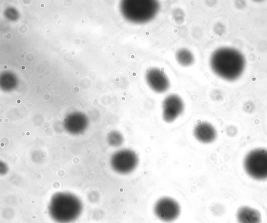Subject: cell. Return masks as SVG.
I'll return each mask as SVG.
<instances>
[{
	"instance_id": "6da1fadb",
	"label": "cell",
	"mask_w": 267,
	"mask_h": 223,
	"mask_svg": "<svg viewBox=\"0 0 267 223\" xmlns=\"http://www.w3.org/2000/svg\"><path fill=\"white\" fill-rule=\"evenodd\" d=\"M160 9V4L155 0H128L122 4L124 18L136 24H146L154 20Z\"/></svg>"
},
{
	"instance_id": "7a4b0ae2",
	"label": "cell",
	"mask_w": 267,
	"mask_h": 223,
	"mask_svg": "<svg viewBox=\"0 0 267 223\" xmlns=\"http://www.w3.org/2000/svg\"><path fill=\"white\" fill-rule=\"evenodd\" d=\"M82 209V205L78 199L71 195H61L53 199L49 212L56 222L70 223L78 218Z\"/></svg>"
},
{
	"instance_id": "3957f363",
	"label": "cell",
	"mask_w": 267,
	"mask_h": 223,
	"mask_svg": "<svg viewBox=\"0 0 267 223\" xmlns=\"http://www.w3.org/2000/svg\"><path fill=\"white\" fill-rule=\"evenodd\" d=\"M243 165L251 178L262 180L267 179V149L258 148L250 151L245 157Z\"/></svg>"
},
{
	"instance_id": "277c9868",
	"label": "cell",
	"mask_w": 267,
	"mask_h": 223,
	"mask_svg": "<svg viewBox=\"0 0 267 223\" xmlns=\"http://www.w3.org/2000/svg\"><path fill=\"white\" fill-rule=\"evenodd\" d=\"M138 162V157L135 151L131 149H123L114 156L112 166L119 173L128 174L134 171Z\"/></svg>"
},
{
	"instance_id": "5b68a950",
	"label": "cell",
	"mask_w": 267,
	"mask_h": 223,
	"mask_svg": "<svg viewBox=\"0 0 267 223\" xmlns=\"http://www.w3.org/2000/svg\"><path fill=\"white\" fill-rule=\"evenodd\" d=\"M154 212L160 220L170 222L179 217L181 213V207L179 204L174 199L169 197H163L156 203Z\"/></svg>"
},
{
	"instance_id": "8992f818",
	"label": "cell",
	"mask_w": 267,
	"mask_h": 223,
	"mask_svg": "<svg viewBox=\"0 0 267 223\" xmlns=\"http://www.w3.org/2000/svg\"><path fill=\"white\" fill-rule=\"evenodd\" d=\"M184 109V102L180 96L175 94L169 95L163 102V119L167 123L173 122L181 115Z\"/></svg>"
},
{
	"instance_id": "52a82bcc",
	"label": "cell",
	"mask_w": 267,
	"mask_h": 223,
	"mask_svg": "<svg viewBox=\"0 0 267 223\" xmlns=\"http://www.w3.org/2000/svg\"><path fill=\"white\" fill-rule=\"evenodd\" d=\"M145 77L149 87L157 93H165L170 87L168 77L158 68L150 69L146 73Z\"/></svg>"
},
{
	"instance_id": "ba28073f",
	"label": "cell",
	"mask_w": 267,
	"mask_h": 223,
	"mask_svg": "<svg viewBox=\"0 0 267 223\" xmlns=\"http://www.w3.org/2000/svg\"><path fill=\"white\" fill-rule=\"evenodd\" d=\"M195 138L202 143H210L217 137V130L210 123L201 122L198 124L194 129Z\"/></svg>"
},
{
	"instance_id": "9c48e42d",
	"label": "cell",
	"mask_w": 267,
	"mask_h": 223,
	"mask_svg": "<svg viewBox=\"0 0 267 223\" xmlns=\"http://www.w3.org/2000/svg\"><path fill=\"white\" fill-rule=\"evenodd\" d=\"M239 223H260L261 215L255 208L243 206L239 208L237 213Z\"/></svg>"
},
{
	"instance_id": "30bf717a",
	"label": "cell",
	"mask_w": 267,
	"mask_h": 223,
	"mask_svg": "<svg viewBox=\"0 0 267 223\" xmlns=\"http://www.w3.org/2000/svg\"><path fill=\"white\" fill-rule=\"evenodd\" d=\"M175 59L177 63L184 67L191 66L195 62V58L192 52L185 48L177 51Z\"/></svg>"
}]
</instances>
